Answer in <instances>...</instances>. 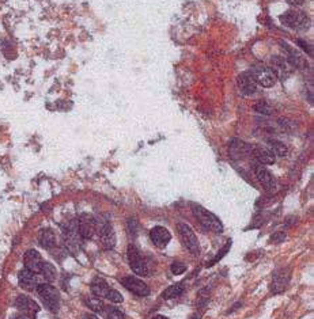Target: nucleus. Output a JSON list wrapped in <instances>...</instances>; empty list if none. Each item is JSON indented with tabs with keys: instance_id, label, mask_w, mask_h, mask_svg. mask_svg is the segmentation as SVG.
<instances>
[{
	"instance_id": "obj_1",
	"label": "nucleus",
	"mask_w": 314,
	"mask_h": 319,
	"mask_svg": "<svg viewBox=\"0 0 314 319\" xmlns=\"http://www.w3.org/2000/svg\"><path fill=\"white\" fill-rule=\"evenodd\" d=\"M192 212L196 216V219L208 230L214 231V232H222L223 231V226H222V222L219 219L199 204H192Z\"/></svg>"
},
{
	"instance_id": "obj_2",
	"label": "nucleus",
	"mask_w": 314,
	"mask_h": 319,
	"mask_svg": "<svg viewBox=\"0 0 314 319\" xmlns=\"http://www.w3.org/2000/svg\"><path fill=\"white\" fill-rule=\"evenodd\" d=\"M36 289L41 299L44 300V304L46 306V308L52 312H56L59 307H60V294H59L56 288L52 287L50 284L42 283L38 284V287Z\"/></svg>"
},
{
	"instance_id": "obj_3",
	"label": "nucleus",
	"mask_w": 314,
	"mask_h": 319,
	"mask_svg": "<svg viewBox=\"0 0 314 319\" xmlns=\"http://www.w3.org/2000/svg\"><path fill=\"white\" fill-rule=\"evenodd\" d=\"M177 230H178L179 238H181V242L184 243V246L187 247V250L191 253V254H199L200 251V245L199 241L196 238L195 232L192 231V228L185 223H178L177 224Z\"/></svg>"
},
{
	"instance_id": "obj_4",
	"label": "nucleus",
	"mask_w": 314,
	"mask_h": 319,
	"mask_svg": "<svg viewBox=\"0 0 314 319\" xmlns=\"http://www.w3.org/2000/svg\"><path fill=\"white\" fill-rule=\"evenodd\" d=\"M281 23L290 29H306L309 26V18L306 14L298 10H290L280 16Z\"/></svg>"
},
{
	"instance_id": "obj_5",
	"label": "nucleus",
	"mask_w": 314,
	"mask_h": 319,
	"mask_svg": "<svg viewBox=\"0 0 314 319\" xmlns=\"http://www.w3.org/2000/svg\"><path fill=\"white\" fill-rule=\"evenodd\" d=\"M126 257H128V262H129V267L134 271V273H136L138 276H148V268H147L140 251L135 245L128 246Z\"/></svg>"
},
{
	"instance_id": "obj_6",
	"label": "nucleus",
	"mask_w": 314,
	"mask_h": 319,
	"mask_svg": "<svg viewBox=\"0 0 314 319\" xmlns=\"http://www.w3.org/2000/svg\"><path fill=\"white\" fill-rule=\"evenodd\" d=\"M77 232L83 239H91L97 231V220L89 214H83L77 218L76 222Z\"/></svg>"
},
{
	"instance_id": "obj_7",
	"label": "nucleus",
	"mask_w": 314,
	"mask_h": 319,
	"mask_svg": "<svg viewBox=\"0 0 314 319\" xmlns=\"http://www.w3.org/2000/svg\"><path fill=\"white\" fill-rule=\"evenodd\" d=\"M98 228V235H99V242L103 246V249L106 250H110L116 246V234H114V230L110 222L108 220H103L101 222V224L97 223Z\"/></svg>"
},
{
	"instance_id": "obj_8",
	"label": "nucleus",
	"mask_w": 314,
	"mask_h": 319,
	"mask_svg": "<svg viewBox=\"0 0 314 319\" xmlns=\"http://www.w3.org/2000/svg\"><path fill=\"white\" fill-rule=\"evenodd\" d=\"M252 73L254 75V77H256L257 85L263 86L265 89H269V87L275 86V83H276L277 81L275 72H273L269 67H265V65H258V67H256Z\"/></svg>"
},
{
	"instance_id": "obj_9",
	"label": "nucleus",
	"mask_w": 314,
	"mask_h": 319,
	"mask_svg": "<svg viewBox=\"0 0 314 319\" xmlns=\"http://www.w3.org/2000/svg\"><path fill=\"white\" fill-rule=\"evenodd\" d=\"M121 284L122 287L126 288V289L129 292H132L134 295L140 296V298L148 296V294H150V288L147 287V284L143 283L142 280L134 277V276L124 277V279L121 280Z\"/></svg>"
},
{
	"instance_id": "obj_10",
	"label": "nucleus",
	"mask_w": 314,
	"mask_h": 319,
	"mask_svg": "<svg viewBox=\"0 0 314 319\" xmlns=\"http://www.w3.org/2000/svg\"><path fill=\"white\" fill-rule=\"evenodd\" d=\"M15 306L20 312H23L24 315L32 319L36 318L37 314L40 312V306H38L34 300H32L30 298H28V296L24 295H20L16 298Z\"/></svg>"
},
{
	"instance_id": "obj_11",
	"label": "nucleus",
	"mask_w": 314,
	"mask_h": 319,
	"mask_svg": "<svg viewBox=\"0 0 314 319\" xmlns=\"http://www.w3.org/2000/svg\"><path fill=\"white\" fill-rule=\"evenodd\" d=\"M150 239L151 242L154 243L155 246L159 247V249H165V247L169 245L171 239L170 231L165 228V227L156 226L154 228H151L150 231Z\"/></svg>"
},
{
	"instance_id": "obj_12",
	"label": "nucleus",
	"mask_w": 314,
	"mask_h": 319,
	"mask_svg": "<svg viewBox=\"0 0 314 319\" xmlns=\"http://www.w3.org/2000/svg\"><path fill=\"white\" fill-rule=\"evenodd\" d=\"M257 82L256 77L252 72H244L241 73L238 76V87H240V91L244 95L249 97V95H253V94L257 91Z\"/></svg>"
},
{
	"instance_id": "obj_13",
	"label": "nucleus",
	"mask_w": 314,
	"mask_h": 319,
	"mask_svg": "<svg viewBox=\"0 0 314 319\" xmlns=\"http://www.w3.org/2000/svg\"><path fill=\"white\" fill-rule=\"evenodd\" d=\"M254 173H256L258 182H260L267 192H273V190L276 189V181L272 177V174L269 173V170L265 169L264 165H257L254 167Z\"/></svg>"
},
{
	"instance_id": "obj_14",
	"label": "nucleus",
	"mask_w": 314,
	"mask_h": 319,
	"mask_svg": "<svg viewBox=\"0 0 314 319\" xmlns=\"http://www.w3.org/2000/svg\"><path fill=\"white\" fill-rule=\"evenodd\" d=\"M23 263L24 268L33 273H41V268H42V257L37 250H29L23 255Z\"/></svg>"
},
{
	"instance_id": "obj_15",
	"label": "nucleus",
	"mask_w": 314,
	"mask_h": 319,
	"mask_svg": "<svg viewBox=\"0 0 314 319\" xmlns=\"http://www.w3.org/2000/svg\"><path fill=\"white\" fill-rule=\"evenodd\" d=\"M18 280H19V285L26 291H33L38 287V284H41L38 281V277H37V273H33V272L28 271V269H23V271L19 272L18 275Z\"/></svg>"
},
{
	"instance_id": "obj_16",
	"label": "nucleus",
	"mask_w": 314,
	"mask_h": 319,
	"mask_svg": "<svg viewBox=\"0 0 314 319\" xmlns=\"http://www.w3.org/2000/svg\"><path fill=\"white\" fill-rule=\"evenodd\" d=\"M269 68L272 69L276 77H280L281 81H284L285 77L290 75V68L289 64H287V60L281 59V57L276 56L271 59V67Z\"/></svg>"
},
{
	"instance_id": "obj_17",
	"label": "nucleus",
	"mask_w": 314,
	"mask_h": 319,
	"mask_svg": "<svg viewBox=\"0 0 314 319\" xmlns=\"http://www.w3.org/2000/svg\"><path fill=\"white\" fill-rule=\"evenodd\" d=\"M252 154L257 162H260V165L269 166L276 162V155L273 154L269 148H265V147H257V148L252 150Z\"/></svg>"
},
{
	"instance_id": "obj_18",
	"label": "nucleus",
	"mask_w": 314,
	"mask_h": 319,
	"mask_svg": "<svg viewBox=\"0 0 314 319\" xmlns=\"http://www.w3.org/2000/svg\"><path fill=\"white\" fill-rule=\"evenodd\" d=\"M289 280H290V271H283L277 272L275 277H273V281H272V292L275 294H279V292H283L285 287H287V284H289Z\"/></svg>"
},
{
	"instance_id": "obj_19",
	"label": "nucleus",
	"mask_w": 314,
	"mask_h": 319,
	"mask_svg": "<svg viewBox=\"0 0 314 319\" xmlns=\"http://www.w3.org/2000/svg\"><path fill=\"white\" fill-rule=\"evenodd\" d=\"M109 285L106 284V281L101 277H95V279L91 281V292L95 298H99V299H105L108 292H109Z\"/></svg>"
},
{
	"instance_id": "obj_20",
	"label": "nucleus",
	"mask_w": 314,
	"mask_h": 319,
	"mask_svg": "<svg viewBox=\"0 0 314 319\" xmlns=\"http://www.w3.org/2000/svg\"><path fill=\"white\" fill-rule=\"evenodd\" d=\"M38 242L42 247L45 249H52L55 246V243H56V236H55V232L52 230H49V228H45L40 232L38 235Z\"/></svg>"
},
{
	"instance_id": "obj_21",
	"label": "nucleus",
	"mask_w": 314,
	"mask_h": 319,
	"mask_svg": "<svg viewBox=\"0 0 314 319\" xmlns=\"http://www.w3.org/2000/svg\"><path fill=\"white\" fill-rule=\"evenodd\" d=\"M249 147L245 144V143H241L240 140H232L230 143V154L234 155V156H245V155L248 154Z\"/></svg>"
},
{
	"instance_id": "obj_22",
	"label": "nucleus",
	"mask_w": 314,
	"mask_h": 319,
	"mask_svg": "<svg viewBox=\"0 0 314 319\" xmlns=\"http://www.w3.org/2000/svg\"><path fill=\"white\" fill-rule=\"evenodd\" d=\"M184 292V284H175V285H171L166 289V291L162 294L163 299H174L177 296H179Z\"/></svg>"
},
{
	"instance_id": "obj_23",
	"label": "nucleus",
	"mask_w": 314,
	"mask_h": 319,
	"mask_svg": "<svg viewBox=\"0 0 314 319\" xmlns=\"http://www.w3.org/2000/svg\"><path fill=\"white\" fill-rule=\"evenodd\" d=\"M269 150L272 151L273 154L277 155V156H285L287 155V152H289V150H287V147H285V144H283L281 142H277V140H272V142H269Z\"/></svg>"
},
{
	"instance_id": "obj_24",
	"label": "nucleus",
	"mask_w": 314,
	"mask_h": 319,
	"mask_svg": "<svg viewBox=\"0 0 314 319\" xmlns=\"http://www.w3.org/2000/svg\"><path fill=\"white\" fill-rule=\"evenodd\" d=\"M41 273L45 277V280L48 281H53L56 279V269L53 267L52 263L49 262H44L42 263V268H41Z\"/></svg>"
},
{
	"instance_id": "obj_25",
	"label": "nucleus",
	"mask_w": 314,
	"mask_h": 319,
	"mask_svg": "<svg viewBox=\"0 0 314 319\" xmlns=\"http://www.w3.org/2000/svg\"><path fill=\"white\" fill-rule=\"evenodd\" d=\"M86 304L94 312H102L105 310V304H103L102 299H99V298H91V299L86 302Z\"/></svg>"
},
{
	"instance_id": "obj_26",
	"label": "nucleus",
	"mask_w": 314,
	"mask_h": 319,
	"mask_svg": "<svg viewBox=\"0 0 314 319\" xmlns=\"http://www.w3.org/2000/svg\"><path fill=\"white\" fill-rule=\"evenodd\" d=\"M254 110L257 113L263 114V116H271L272 114V108L265 101H258L254 106Z\"/></svg>"
},
{
	"instance_id": "obj_27",
	"label": "nucleus",
	"mask_w": 314,
	"mask_h": 319,
	"mask_svg": "<svg viewBox=\"0 0 314 319\" xmlns=\"http://www.w3.org/2000/svg\"><path fill=\"white\" fill-rule=\"evenodd\" d=\"M103 311H106V319H125L124 314L120 310H117V308L106 307L105 306Z\"/></svg>"
},
{
	"instance_id": "obj_28",
	"label": "nucleus",
	"mask_w": 314,
	"mask_h": 319,
	"mask_svg": "<svg viewBox=\"0 0 314 319\" xmlns=\"http://www.w3.org/2000/svg\"><path fill=\"white\" fill-rule=\"evenodd\" d=\"M105 299H108L109 302H112V303H121L122 296H121V294H120L118 291H116V289H109V292H108V295H106Z\"/></svg>"
},
{
	"instance_id": "obj_29",
	"label": "nucleus",
	"mask_w": 314,
	"mask_h": 319,
	"mask_svg": "<svg viewBox=\"0 0 314 319\" xmlns=\"http://www.w3.org/2000/svg\"><path fill=\"white\" fill-rule=\"evenodd\" d=\"M170 269H171V273H173V275L179 276V275H182V273H185V271H187V267H185L182 262L175 261V262L171 263Z\"/></svg>"
},
{
	"instance_id": "obj_30",
	"label": "nucleus",
	"mask_w": 314,
	"mask_h": 319,
	"mask_svg": "<svg viewBox=\"0 0 314 319\" xmlns=\"http://www.w3.org/2000/svg\"><path fill=\"white\" fill-rule=\"evenodd\" d=\"M128 232L130 236H135L138 234V220L135 218L128 219Z\"/></svg>"
},
{
	"instance_id": "obj_31",
	"label": "nucleus",
	"mask_w": 314,
	"mask_h": 319,
	"mask_svg": "<svg viewBox=\"0 0 314 319\" xmlns=\"http://www.w3.org/2000/svg\"><path fill=\"white\" fill-rule=\"evenodd\" d=\"M230 246H231V242L228 241L227 245H226V246H224L223 249H222V251H219V253H218V254L215 255V258H214V261H212V262H210V265H214V263H216V262H218V261H220V259L223 258V255L227 254V251H228V249H230Z\"/></svg>"
},
{
	"instance_id": "obj_32",
	"label": "nucleus",
	"mask_w": 314,
	"mask_h": 319,
	"mask_svg": "<svg viewBox=\"0 0 314 319\" xmlns=\"http://www.w3.org/2000/svg\"><path fill=\"white\" fill-rule=\"evenodd\" d=\"M283 241H285V234H283V232H276L271 236V242L272 243H281Z\"/></svg>"
},
{
	"instance_id": "obj_33",
	"label": "nucleus",
	"mask_w": 314,
	"mask_h": 319,
	"mask_svg": "<svg viewBox=\"0 0 314 319\" xmlns=\"http://www.w3.org/2000/svg\"><path fill=\"white\" fill-rule=\"evenodd\" d=\"M285 2H287L289 4H291V6H294V7H299V6L303 4L305 0H285Z\"/></svg>"
},
{
	"instance_id": "obj_34",
	"label": "nucleus",
	"mask_w": 314,
	"mask_h": 319,
	"mask_svg": "<svg viewBox=\"0 0 314 319\" xmlns=\"http://www.w3.org/2000/svg\"><path fill=\"white\" fill-rule=\"evenodd\" d=\"M85 319H99V318H98V316H95V315H93V314H87V315L85 316Z\"/></svg>"
},
{
	"instance_id": "obj_35",
	"label": "nucleus",
	"mask_w": 314,
	"mask_h": 319,
	"mask_svg": "<svg viewBox=\"0 0 314 319\" xmlns=\"http://www.w3.org/2000/svg\"><path fill=\"white\" fill-rule=\"evenodd\" d=\"M152 319H169V318H166V316H163V315H156V316H154Z\"/></svg>"
}]
</instances>
